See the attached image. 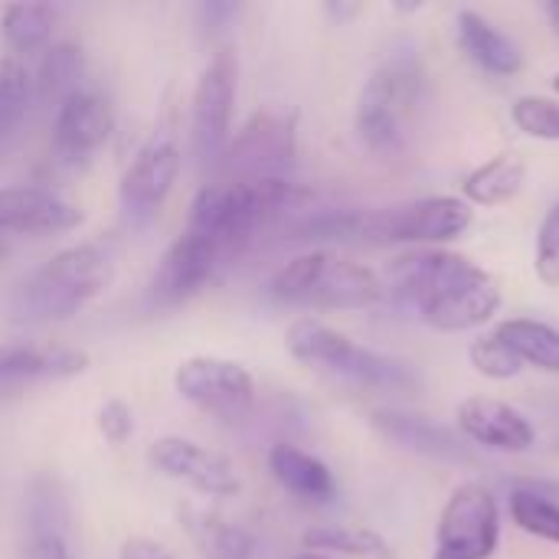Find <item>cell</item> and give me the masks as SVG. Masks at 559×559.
Listing matches in <instances>:
<instances>
[{
	"mask_svg": "<svg viewBox=\"0 0 559 559\" xmlns=\"http://www.w3.org/2000/svg\"><path fill=\"white\" fill-rule=\"evenodd\" d=\"M390 285L436 331H472L501 308V285L472 259L445 249H416L390 265Z\"/></svg>",
	"mask_w": 559,
	"mask_h": 559,
	"instance_id": "6da1fadb",
	"label": "cell"
},
{
	"mask_svg": "<svg viewBox=\"0 0 559 559\" xmlns=\"http://www.w3.org/2000/svg\"><path fill=\"white\" fill-rule=\"evenodd\" d=\"M115 278L111 255L95 246H69L26 275L7 298V318L13 324H56L79 314Z\"/></svg>",
	"mask_w": 559,
	"mask_h": 559,
	"instance_id": "7a4b0ae2",
	"label": "cell"
},
{
	"mask_svg": "<svg viewBox=\"0 0 559 559\" xmlns=\"http://www.w3.org/2000/svg\"><path fill=\"white\" fill-rule=\"evenodd\" d=\"M423 69L413 56L386 59L357 102V134L377 157H403L423 108Z\"/></svg>",
	"mask_w": 559,
	"mask_h": 559,
	"instance_id": "3957f363",
	"label": "cell"
},
{
	"mask_svg": "<svg viewBox=\"0 0 559 559\" xmlns=\"http://www.w3.org/2000/svg\"><path fill=\"white\" fill-rule=\"evenodd\" d=\"M285 347L295 360L331 370L357 386L390 390V393H413L419 390V377L409 364L377 354L370 347L354 344L347 334L334 331L318 318H298L285 331Z\"/></svg>",
	"mask_w": 559,
	"mask_h": 559,
	"instance_id": "277c9868",
	"label": "cell"
},
{
	"mask_svg": "<svg viewBox=\"0 0 559 559\" xmlns=\"http://www.w3.org/2000/svg\"><path fill=\"white\" fill-rule=\"evenodd\" d=\"M269 295L275 301L308 308H370L383 298V282L360 262L311 249L272 275Z\"/></svg>",
	"mask_w": 559,
	"mask_h": 559,
	"instance_id": "5b68a950",
	"label": "cell"
},
{
	"mask_svg": "<svg viewBox=\"0 0 559 559\" xmlns=\"http://www.w3.org/2000/svg\"><path fill=\"white\" fill-rule=\"evenodd\" d=\"M472 226V203L459 197H423L390 210L354 213L350 239L370 242H449Z\"/></svg>",
	"mask_w": 559,
	"mask_h": 559,
	"instance_id": "8992f818",
	"label": "cell"
},
{
	"mask_svg": "<svg viewBox=\"0 0 559 559\" xmlns=\"http://www.w3.org/2000/svg\"><path fill=\"white\" fill-rule=\"evenodd\" d=\"M501 537L498 501L485 485H462L439 518L436 559H491Z\"/></svg>",
	"mask_w": 559,
	"mask_h": 559,
	"instance_id": "52a82bcc",
	"label": "cell"
},
{
	"mask_svg": "<svg viewBox=\"0 0 559 559\" xmlns=\"http://www.w3.org/2000/svg\"><path fill=\"white\" fill-rule=\"evenodd\" d=\"M239 66L229 46L216 49L193 92V147L203 167H216L229 147Z\"/></svg>",
	"mask_w": 559,
	"mask_h": 559,
	"instance_id": "ba28073f",
	"label": "cell"
},
{
	"mask_svg": "<svg viewBox=\"0 0 559 559\" xmlns=\"http://www.w3.org/2000/svg\"><path fill=\"white\" fill-rule=\"evenodd\" d=\"M298 154L295 118L282 111H259L226 147V180H265L282 177Z\"/></svg>",
	"mask_w": 559,
	"mask_h": 559,
	"instance_id": "9c48e42d",
	"label": "cell"
},
{
	"mask_svg": "<svg viewBox=\"0 0 559 559\" xmlns=\"http://www.w3.org/2000/svg\"><path fill=\"white\" fill-rule=\"evenodd\" d=\"M174 386L187 403L223 419H239L255 403L252 373L226 357H210V354L187 357L174 373Z\"/></svg>",
	"mask_w": 559,
	"mask_h": 559,
	"instance_id": "30bf717a",
	"label": "cell"
},
{
	"mask_svg": "<svg viewBox=\"0 0 559 559\" xmlns=\"http://www.w3.org/2000/svg\"><path fill=\"white\" fill-rule=\"evenodd\" d=\"M180 177V151L174 141L160 138L138 151L121 177V210L131 226H147L157 219L164 200Z\"/></svg>",
	"mask_w": 559,
	"mask_h": 559,
	"instance_id": "8fae6325",
	"label": "cell"
},
{
	"mask_svg": "<svg viewBox=\"0 0 559 559\" xmlns=\"http://www.w3.org/2000/svg\"><path fill=\"white\" fill-rule=\"evenodd\" d=\"M115 131V108L111 102L95 92V88H79L72 92L52 118V154L75 167L88 160Z\"/></svg>",
	"mask_w": 559,
	"mask_h": 559,
	"instance_id": "7c38bea8",
	"label": "cell"
},
{
	"mask_svg": "<svg viewBox=\"0 0 559 559\" xmlns=\"http://www.w3.org/2000/svg\"><path fill=\"white\" fill-rule=\"evenodd\" d=\"M147 459L160 475L183 481L206 498H229L239 491V478H236V468L229 465V459H223L219 452H213L193 439L160 436L151 445Z\"/></svg>",
	"mask_w": 559,
	"mask_h": 559,
	"instance_id": "4fadbf2b",
	"label": "cell"
},
{
	"mask_svg": "<svg viewBox=\"0 0 559 559\" xmlns=\"http://www.w3.org/2000/svg\"><path fill=\"white\" fill-rule=\"evenodd\" d=\"M219 262H223V255L210 239L183 229L170 242V249L164 252V259L154 269V278H151V288H147L151 301L160 305V308L187 301L190 295H197L213 278Z\"/></svg>",
	"mask_w": 559,
	"mask_h": 559,
	"instance_id": "5bb4252c",
	"label": "cell"
},
{
	"mask_svg": "<svg viewBox=\"0 0 559 559\" xmlns=\"http://www.w3.org/2000/svg\"><path fill=\"white\" fill-rule=\"evenodd\" d=\"M82 223V210L49 187L20 183L0 190V233L52 236L69 233Z\"/></svg>",
	"mask_w": 559,
	"mask_h": 559,
	"instance_id": "9a60e30c",
	"label": "cell"
},
{
	"mask_svg": "<svg viewBox=\"0 0 559 559\" xmlns=\"http://www.w3.org/2000/svg\"><path fill=\"white\" fill-rule=\"evenodd\" d=\"M373 429L380 436H386L390 442L423 455V459H436V462H452V465H475V452L472 445L449 426L432 423L426 416L416 413H403V409H377L370 416Z\"/></svg>",
	"mask_w": 559,
	"mask_h": 559,
	"instance_id": "2e32d148",
	"label": "cell"
},
{
	"mask_svg": "<svg viewBox=\"0 0 559 559\" xmlns=\"http://www.w3.org/2000/svg\"><path fill=\"white\" fill-rule=\"evenodd\" d=\"M459 432L485 449H498V452H527L537 442V432L531 426V419L491 396H472L459 406Z\"/></svg>",
	"mask_w": 559,
	"mask_h": 559,
	"instance_id": "e0dca14e",
	"label": "cell"
},
{
	"mask_svg": "<svg viewBox=\"0 0 559 559\" xmlns=\"http://www.w3.org/2000/svg\"><path fill=\"white\" fill-rule=\"evenodd\" d=\"M88 370V354L72 347H39L26 341L0 344V396L26 383L72 380Z\"/></svg>",
	"mask_w": 559,
	"mask_h": 559,
	"instance_id": "ac0fdd59",
	"label": "cell"
},
{
	"mask_svg": "<svg viewBox=\"0 0 559 559\" xmlns=\"http://www.w3.org/2000/svg\"><path fill=\"white\" fill-rule=\"evenodd\" d=\"M269 472L275 475V481H278L288 495H295V498H301V501L331 504V501L337 498L334 472H331L321 459L308 455V452L298 449V445H288V442L272 445V452H269Z\"/></svg>",
	"mask_w": 559,
	"mask_h": 559,
	"instance_id": "d6986e66",
	"label": "cell"
},
{
	"mask_svg": "<svg viewBox=\"0 0 559 559\" xmlns=\"http://www.w3.org/2000/svg\"><path fill=\"white\" fill-rule=\"evenodd\" d=\"M455 29H459V43L468 52V59L478 62L485 72H491V75L521 72V66H524L521 46L508 33H501L491 20H485L481 13L462 10L455 20Z\"/></svg>",
	"mask_w": 559,
	"mask_h": 559,
	"instance_id": "ffe728a7",
	"label": "cell"
},
{
	"mask_svg": "<svg viewBox=\"0 0 559 559\" xmlns=\"http://www.w3.org/2000/svg\"><path fill=\"white\" fill-rule=\"evenodd\" d=\"M180 527L190 534V540L197 544V550L206 559L255 557V537L216 511H203V508L187 504V508H180Z\"/></svg>",
	"mask_w": 559,
	"mask_h": 559,
	"instance_id": "44dd1931",
	"label": "cell"
},
{
	"mask_svg": "<svg viewBox=\"0 0 559 559\" xmlns=\"http://www.w3.org/2000/svg\"><path fill=\"white\" fill-rule=\"evenodd\" d=\"M524 180H527L524 157H518V154H498V157H491L488 164L475 167L465 177L462 193H465V203L501 206V203H511L524 190Z\"/></svg>",
	"mask_w": 559,
	"mask_h": 559,
	"instance_id": "7402d4cb",
	"label": "cell"
},
{
	"mask_svg": "<svg viewBox=\"0 0 559 559\" xmlns=\"http://www.w3.org/2000/svg\"><path fill=\"white\" fill-rule=\"evenodd\" d=\"M82 72H85V59L82 49L75 43H52L36 69V98L43 105H62L72 92L82 88Z\"/></svg>",
	"mask_w": 559,
	"mask_h": 559,
	"instance_id": "603a6c76",
	"label": "cell"
},
{
	"mask_svg": "<svg viewBox=\"0 0 559 559\" xmlns=\"http://www.w3.org/2000/svg\"><path fill=\"white\" fill-rule=\"evenodd\" d=\"M33 105V79L16 59H0V160L16 144Z\"/></svg>",
	"mask_w": 559,
	"mask_h": 559,
	"instance_id": "cb8c5ba5",
	"label": "cell"
},
{
	"mask_svg": "<svg viewBox=\"0 0 559 559\" xmlns=\"http://www.w3.org/2000/svg\"><path fill=\"white\" fill-rule=\"evenodd\" d=\"M495 334L521 357V364L559 373V331H554L550 324L531 318H511L501 321Z\"/></svg>",
	"mask_w": 559,
	"mask_h": 559,
	"instance_id": "d4e9b609",
	"label": "cell"
},
{
	"mask_svg": "<svg viewBox=\"0 0 559 559\" xmlns=\"http://www.w3.org/2000/svg\"><path fill=\"white\" fill-rule=\"evenodd\" d=\"M52 26H56V10L49 3H33V0L7 3L3 16H0L3 39L16 52L43 49L52 36Z\"/></svg>",
	"mask_w": 559,
	"mask_h": 559,
	"instance_id": "484cf974",
	"label": "cell"
},
{
	"mask_svg": "<svg viewBox=\"0 0 559 559\" xmlns=\"http://www.w3.org/2000/svg\"><path fill=\"white\" fill-rule=\"evenodd\" d=\"M308 554H344V557H367V559H393L390 544L367 531V527H337V524H324V527H311L301 537Z\"/></svg>",
	"mask_w": 559,
	"mask_h": 559,
	"instance_id": "4316f807",
	"label": "cell"
},
{
	"mask_svg": "<svg viewBox=\"0 0 559 559\" xmlns=\"http://www.w3.org/2000/svg\"><path fill=\"white\" fill-rule=\"evenodd\" d=\"M26 524H29V537H66L69 540V498L46 475L33 478L26 488Z\"/></svg>",
	"mask_w": 559,
	"mask_h": 559,
	"instance_id": "83f0119b",
	"label": "cell"
},
{
	"mask_svg": "<svg viewBox=\"0 0 559 559\" xmlns=\"http://www.w3.org/2000/svg\"><path fill=\"white\" fill-rule=\"evenodd\" d=\"M511 518L524 534H534L540 540L559 544V504L547 501L534 491H518L511 498Z\"/></svg>",
	"mask_w": 559,
	"mask_h": 559,
	"instance_id": "f1b7e54d",
	"label": "cell"
},
{
	"mask_svg": "<svg viewBox=\"0 0 559 559\" xmlns=\"http://www.w3.org/2000/svg\"><path fill=\"white\" fill-rule=\"evenodd\" d=\"M472 357V367L488 377V380H511L524 370L521 357L498 337V334H488V337H478L468 350Z\"/></svg>",
	"mask_w": 559,
	"mask_h": 559,
	"instance_id": "f546056e",
	"label": "cell"
},
{
	"mask_svg": "<svg viewBox=\"0 0 559 559\" xmlns=\"http://www.w3.org/2000/svg\"><path fill=\"white\" fill-rule=\"evenodd\" d=\"M514 124L540 141H559V102L550 98H537V95H524L514 102L511 108Z\"/></svg>",
	"mask_w": 559,
	"mask_h": 559,
	"instance_id": "4dcf8cb0",
	"label": "cell"
},
{
	"mask_svg": "<svg viewBox=\"0 0 559 559\" xmlns=\"http://www.w3.org/2000/svg\"><path fill=\"white\" fill-rule=\"evenodd\" d=\"M537 278L550 288L559 285V203L544 216L540 236H537Z\"/></svg>",
	"mask_w": 559,
	"mask_h": 559,
	"instance_id": "1f68e13d",
	"label": "cell"
},
{
	"mask_svg": "<svg viewBox=\"0 0 559 559\" xmlns=\"http://www.w3.org/2000/svg\"><path fill=\"white\" fill-rule=\"evenodd\" d=\"M98 432H102L108 442H115V445L128 442L131 432H134V413H131V406H128L124 400H108V403L98 409Z\"/></svg>",
	"mask_w": 559,
	"mask_h": 559,
	"instance_id": "d6a6232c",
	"label": "cell"
},
{
	"mask_svg": "<svg viewBox=\"0 0 559 559\" xmlns=\"http://www.w3.org/2000/svg\"><path fill=\"white\" fill-rule=\"evenodd\" d=\"M23 559H75L66 537H29Z\"/></svg>",
	"mask_w": 559,
	"mask_h": 559,
	"instance_id": "836d02e7",
	"label": "cell"
},
{
	"mask_svg": "<svg viewBox=\"0 0 559 559\" xmlns=\"http://www.w3.org/2000/svg\"><path fill=\"white\" fill-rule=\"evenodd\" d=\"M118 559H174L157 540H147V537H131L124 547H121V554Z\"/></svg>",
	"mask_w": 559,
	"mask_h": 559,
	"instance_id": "e575fe53",
	"label": "cell"
},
{
	"mask_svg": "<svg viewBox=\"0 0 559 559\" xmlns=\"http://www.w3.org/2000/svg\"><path fill=\"white\" fill-rule=\"evenodd\" d=\"M236 13V3H219V0H210V3H203L200 7V16H203V23L210 26V29H219L229 16Z\"/></svg>",
	"mask_w": 559,
	"mask_h": 559,
	"instance_id": "d590c367",
	"label": "cell"
},
{
	"mask_svg": "<svg viewBox=\"0 0 559 559\" xmlns=\"http://www.w3.org/2000/svg\"><path fill=\"white\" fill-rule=\"evenodd\" d=\"M547 13H550V23H554V29H557L559 36V0H554V3L547 7Z\"/></svg>",
	"mask_w": 559,
	"mask_h": 559,
	"instance_id": "8d00e7d4",
	"label": "cell"
},
{
	"mask_svg": "<svg viewBox=\"0 0 559 559\" xmlns=\"http://www.w3.org/2000/svg\"><path fill=\"white\" fill-rule=\"evenodd\" d=\"M295 559H334V557H328V554H298Z\"/></svg>",
	"mask_w": 559,
	"mask_h": 559,
	"instance_id": "74e56055",
	"label": "cell"
},
{
	"mask_svg": "<svg viewBox=\"0 0 559 559\" xmlns=\"http://www.w3.org/2000/svg\"><path fill=\"white\" fill-rule=\"evenodd\" d=\"M7 255V246H3V239H0V259Z\"/></svg>",
	"mask_w": 559,
	"mask_h": 559,
	"instance_id": "f35d334b",
	"label": "cell"
},
{
	"mask_svg": "<svg viewBox=\"0 0 559 559\" xmlns=\"http://www.w3.org/2000/svg\"><path fill=\"white\" fill-rule=\"evenodd\" d=\"M554 88H557V92H559V72H557V75H554Z\"/></svg>",
	"mask_w": 559,
	"mask_h": 559,
	"instance_id": "ab89813d",
	"label": "cell"
}]
</instances>
